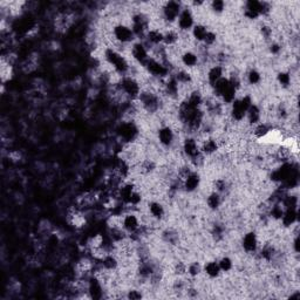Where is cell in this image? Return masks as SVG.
Here are the masks:
<instances>
[{"mask_svg":"<svg viewBox=\"0 0 300 300\" xmlns=\"http://www.w3.org/2000/svg\"><path fill=\"white\" fill-rule=\"evenodd\" d=\"M208 31H209V28L205 24H202V22H197V24H195V26L190 31L192 40H194L195 42H197V44H202L204 40L205 35H207V33H208Z\"/></svg>","mask_w":300,"mask_h":300,"instance_id":"21","label":"cell"},{"mask_svg":"<svg viewBox=\"0 0 300 300\" xmlns=\"http://www.w3.org/2000/svg\"><path fill=\"white\" fill-rule=\"evenodd\" d=\"M276 82L282 89H289L292 86V73L290 71H280L276 75Z\"/></svg>","mask_w":300,"mask_h":300,"instance_id":"22","label":"cell"},{"mask_svg":"<svg viewBox=\"0 0 300 300\" xmlns=\"http://www.w3.org/2000/svg\"><path fill=\"white\" fill-rule=\"evenodd\" d=\"M217 40H218V35H217L216 32L209 29L208 33H207V35H205L204 40H203V42H202V44L204 45L205 48H210V47H213V46H215V45H216Z\"/></svg>","mask_w":300,"mask_h":300,"instance_id":"27","label":"cell"},{"mask_svg":"<svg viewBox=\"0 0 300 300\" xmlns=\"http://www.w3.org/2000/svg\"><path fill=\"white\" fill-rule=\"evenodd\" d=\"M201 275H203V265L198 260L188 263L187 276L190 277V279H197Z\"/></svg>","mask_w":300,"mask_h":300,"instance_id":"23","label":"cell"},{"mask_svg":"<svg viewBox=\"0 0 300 300\" xmlns=\"http://www.w3.org/2000/svg\"><path fill=\"white\" fill-rule=\"evenodd\" d=\"M182 8H183V5L178 1L163 2L161 7V15L165 24H174V22L177 21Z\"/></svg>","mask_w":300,"mask_h":300,"instance_id":"5","label":"cell"},{"mask_svg":"<svg viewBox=\"0 0 300 300\" xmlns=\"http://www.w3.org/2000/svg\"><path fill=\"white\" fill-rule=\"evenodd\" d=\"M125 298L129 300H140L143 298V292L139 289H129L128 291H126Z\"/></svg>","mask_w":300,"mask_h":300,"instance_id":"28","label":"cell"},{"mask_svg":"<svg viewBox=\"0 0 300 300\" xmlns=\"http://www.w3.org/2000/svg\"><path fill=\"white\" fill-rule=\"evenodd\" d=\"M156 138H157L159 146L163 148H172L176 142L175 129L169 125H163L158 128Z\"/></svg>","mask_w":300,"mask_h":300,"instance_id":"8","label":"cell"},{"mask_svg":"<svg viewBox=\"0 0 300 300\" xmlns=\"http://www.w3.org/2000/svg\"><path fill=\"white\" fill-rule=\"evenodd\" d=\"M143 68H145L147 74L150 75L151 77H154V79H158V80L165 79L168 75L171 74L170 67L167 66L165 64L161 63V61L156 60L154 58H150L145 64Z\"/></svg>","mask_w":300,"mask_h":300,"instance_id":"2","label":"cell"},{"mask_svg":"<svg viewBox=\"0 0 300 300\" xmlns=\"http://www.w3.org/2000/svg\"><path fill=\"white\" fill-rule=\"evenodd\" d=\"M245 80L250 86H258L263 82V75L256 68H251L245 75Z\"/></svg>","mask_w":300,"mask_h":300,"instance_id":"24","label":"cell"},{"mask_svg":"<svg viewBox=\"0 0 300 300\" xmlns=\"http://www.w3.org/2000/svg\"><path fill=\"white\" fill-rule=\"evenodd\" d=\"M122 226L127 232L133 233L138 231L141 226V218L138 211H132V213H126L122 216Z\"/></svg>","mask_w":300,"mask_h":300,"instance_id":"11","label":"cell"},{"mask_svg":"<svg viewBox=\"0 0 300 300\" xmlns=\"http://www.w3.org/2000/svg\"><path fill=\"white\" fill-rule=\"evenodd\" d=\"M224 73H225L224 66H221V65H213V66L209 68L207 72V77H205L207 83L210 87H213L217 81H220L222 77L225 76Z\"/></svg>","mask_w":300,"mask_h":300,"instance_id":"16","label":"cell"},{"mask_svg":"<svg viewBox=\"0 0 300 300\" xmlns=\"http://www.w3.org/2000/svg\"><path fill=\"white\" fill-rule=\"evenodd\" d=\"M119 87L120 89H121V92L123 93V95H125L129 101L138 100V97L142 92L141 82H140L136 77L130 76V75L122 76V79L119 83Z\"/></svg>","mask_w":300,"mask_h":300,"instance_id":"1","label":"cell"},{"mask_svg":"<svg viewBox=\"0 0 300 300\" xmlns=\"http://www.w3.org/2000/svg\"><path fill=\"white\" fill-rule=\"evenodd\" d=\"M262 117H263L262 108H260L258 104L253 103L252 106L247 109L245 120L247 121V125H249L250 127H252L254 125H257V123L262 122Z\"/></svg>","mask_w":300,"mask_h":300,"instance_id":"19","label":"cell"},{"mask_svg":"<svg viewBox=\"0 0 300 300\" xmlns=\"http://www.w3.org/2000/svg\"><path fill=\"white\" fill-rule=\"evenodd\" d=\"M243 15L244 18L247 19V20H256L260 15V1H253V0H250V1L244 2L243 5Z\"/></svg>","mask_w":300,"mask_h":300,"instance_id":"15","label":"cell"},{"mask_svg":"<svg viewBox=\"0 0 300 300\" xmlns=\"http://www.w3.org/2000/svg\"><path fill=\"white\" fill-rule=\"evenodd\" d=\"M181 150L185 157H188L189 159L196 157V156L201 154L200 141L194 136H187L181 143Z\"/></svg>","mask_w":300,"mask_h":300,"instance_id":"9","label":"cell"},{"mask_svg":"<svg viewBox=\"0 0 300 300\" xmlns=\"http://www.w3.org/2000/svg\"><path fill=\"white\" fill-rule=\"evenodd\" d=\"M130 57L133 58V60L135 61L136 64L141 65L143 67L147 61L150 59L149 48L147 47V45L141 40L133 42L132 47H130Z\"/></svg>","mask_w":300,"mask_h":300,"instance_id":"7","label":"cell"},{"mask_svg":"<svg viewBox=\"0 0 300 300\" xmlns=\"http://www.w3.org/2000/svg\"><path fill=\"white\" fill-rule=\"evenodd\" d=\"M179 61H181V64L185 67V70H195V68H197L198 65H200V55H198L196 52L187 50L181 54Z\"/></svg>","mask_w":300,"mask_h":300,"instance_id":"14","label":"cell"},{"mask_svg":"<svg viewBox=\"0 0 300 300\" xmlns=\"http://www.w3.org/2000/svg\"><path fill=\"white\" fill-rule=\"evenodd\" d=\"M114 40L119 44L128 45L135 42V34H134L132 27L126 24H117L113 27L112 31Z\"/></svg>","mask_w":300,"mask_h":300,"instance_id":"4","label":"cell"},{"mask_svg":"<svg viewBox=\"0 0 300 300\" xmlns=\"http://www.w3.org/2000/svg\"><path fill=\"white\" fill-rule=\"evenodd\" d=\"M280 223L285 229H290L296 223H298V209H285Z\"/></svg>","mask_w":300,"mask_h":300,"instance_id":"20","label":"cell"},{"mask_svg":"<svg viewBox=\"0 0 300 300\" xmlns=\"http://www.w3.org/2000/svg\"><path fill=\"white\" fill-rule=\"evenodd\" d=\"M203 273L209 279L220 278L222 275V271L220 269V265H218L217 260L216 259L207 260V262L203 264Z\"/></svg>","mask_w":300,"mask_h":300,"instance_id":"18","label":"cell"},{"mask_svg":"<svg viewBox=\"0 0 300 300\" xmlns=\"http://www.w3.org/2000/svg\"><path fill=\"white\" fill-rule=\"evenodd\" d=\"M177 27L179 32H190L195 26V15L192 9L183 7L177 18Z\"/></svg>","mask_w":300,"mask_h":300,"instance_id":"10","label":"cell"},{"mask_svg":"<svg viewBox=\"0 0 300 300\" xmlns=\"http://www.w3.org/2000/svg\"><path fill=\"white\" fill-rule=\"evenodd\" d=\"M147 211H148V215L152 220L157 222L164 220L165 215H167V210H165L164 205L157 200H151L147 203Z\"/></svg>","mask_w":300,"mask_h":300,"instance_id":"12","label":"cell"},{"mask_svg":"<svg viewBox=\"0 0 300 300\" xmlns=\"http://www.w3.org/2000/svg\"><path fill=\"white\" fill-rule=\"evenodd\" d=\"M116 134L119 135V138L122 140L125 143L135 142L139 138V127L136 126V123L132 121V120H127L119 125L116 129Z\"/></svg>","mask_w":300,"mask_h":300,"instance_id":"3","label":"cell"},{"mask_svg":"<svg viewBox=\"0 0 300 300\" xmlns=\"http://www.w3.org/2000/svg\"><path fill=\"white\" fill-rule=\"evenodd\" d=\"M218 265H220V269L222 273H230L231 271L233 270V266H234V263L233 260L231 257L229 256H222L220 259L217 260Z\"/></svg>","mask_w":300,"mask_h":300,"instance_id":"25","label":"cell"},{"mask_svg":"<svg viewBox=\"0 0 300 300\" xmlns=\"http://www.w3.org/2000/svg\"><path fill=\"white\" fill-rule=\"evenodd\" d=\"M240 246H242L243 251L246 254L257 253L260 247L259 234L253 230L247 231V232H245L242 236V239H240Z\"/></svg>","mask_w":300,"mask_h":300,"instance_id":"6","label":"cell"},{"mask_svg":"<svg viewBox=\"0 0 300 300\" xmlns=\"http://www.w3.org/2000/svg\"><path fill=\"white\" fill-rule=\"evenodd\" d=\"M209 5H210L211 11L217 15L223 14L226 11V2L223 1V0H215V1H211Z\"/></svg>","mask_w":300,"mask_h":300,"instance_id":"26","label":"cell"},{"mask_svg":"<svg viewBox=\"0 0 300 300\" xmlns=\"http://www.w3.org/2000/svg\"><path fill=\"white\" fill-rule=\"evenodd\" d=\"M202 184V177L201 174L197 171H192L187 178L182 182V187H183V191L188 192V194H194L198 189L201 188Z\"/></svg>","mask_w":300,"mask_h":300,"instance_id":"13","label":"cell"},{"mask_svg":"<svg viewBox=\"0 0 300 300\" xmlns=\"http://www.w3.org/2000/svg\"><path fill=\"white\" fill-rule=\"evenodd\" d=\"M223 202H224L223 195L218 194L217 191H214V190L209 192L207 195V198H205V204H207V207L210 211L220 210L222 205H223Z\"/></svg>","mask_w":300,"mask_h":300,"instance_id":"17","label":"cell"}]
</instances>
